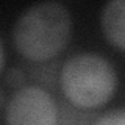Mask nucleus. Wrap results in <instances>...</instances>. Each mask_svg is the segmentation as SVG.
Returning <instances> with one entry per match:
<instances>
[{"mask_svg":"<svg viewBox=\"0 0 125 125\" xmlns=\"http://www.w3.org/2000/svg\"><path fill=\"white\" fill-rule=\"evenodd\" d=\"M70 34V13L58 2L31 5L13 27V42L17 53L33 62L53 60L67 45Z\"/></svg>","mask_w":125,"mask_h":125,"instance_id":"nucleus-1","label":"nucleus"},{"mask_svg":"<svg viewBox=\"0 0 125 125\" xmlns=\"http://www.w3.org/2000/svg\"><path fill=\"white\" fill-rule=\"evenodd\" d=\"M117 84L116 69L97 53L73 55L60 72V86L67 103L80 109L103 106L114 95Z\"/></svg>","mask_w":125,"mask_h":125,"instance_id":"nucleus-2","label":"nucleus"},{"mask_svg":"<svg viewBox=\"0 0 125 125\" xmlns=\"http://www.w3.org/2000/svg\"><path fill=\"white\" fill-rule=\"evenodd\" d=\"M5 122L6 125H56L58 103L44 88L22 86L8 100Z\"/></svg>","mask_w":125,"mask_h":125,"instance_id":"nucleus-3","label":"nucleus"},{"mask_svg":"<svg viewBox=\"0 0 125 125\" xmlns=\"http://www.w3.org/2000/svg\"><path fill=\"white\" fill-rule=\"evenodd\" d=\"M124 16H125L124 0H111L103 6L102 17H100L102 30H103L106 41L120 52L125 49V31H124L125 17Z\"/></svg>","mask_w":125,"mask_h":125,"instance_id":"nucleus-4","label":"nucleus"},{"mask_svg":"<svg viewBox=\"0 0 125 125\" xmlns=\"http://www.w3.org/2000/svg\"><path fill=\"white\" fill-rule=\"evenodd\" d=\"M95 117L86 114L84 109H80L70 103L58 105V122L56 125H91Z\"/></svg>","mask_w":125,"mask_h":125,"instance_id":"nucleus-5","label":"nucleus"},{"mask_svg":"<svg viewBox=\"0 0 125 125\" xmlns=\"http://www.w3.org/2000/svg\"><path fill=\"white\" fill-rule=\"evenodd\" d=\"M91 125H125V111L122 108L111 109L100 117H95Z\"/></svg>","mask_w":125,"mask_h":125,"instance_id":"nucleus-6","label":"nucleus"},{"mask_svg":"<svg viewBox=\"0 0 125 125\" xmlns=\"http://www.w3.org/2000/svg\"><path fill=\"white\" fill-rule=\"evenodd\" d=\"M6 81H8V84H11V86H14V88L19 89V88H22V86H25L23 84L25 83V73L17 67L11 69L6 75Z\"/></svg>","mask_w":125,"mask_h":125,"instance_id":"nucleus-7","label":"nucleus"},{"mask_svg":"<svg viewBox=\"0 0 125 125\" xmlns=\"http://www.w3.org/2000/svg\"><path fill=\"white\" fill-rule=\"evenodd\" d=\"M3 62H5V52H3V45L0 42V70L3 67Z\"/></svg>","mask_w":125,"mask_h":125,"instance_id":"nucleus-8","label":"nucleus"},{"mask_svg":"<svg viewBox=\"0 0 125 125\" xmlns=\"http://www.w3.org/2000/svg\"><path fill=\"white\" fill-rule=\"evenodd\" d=\"M3 103H5V94H3V91L0 89V108L3 106Z\"/></svg>","mask_w":125,"mask_h":125,"instance_id":"nucleus-9","label":"nucleus"}]
</instances>
